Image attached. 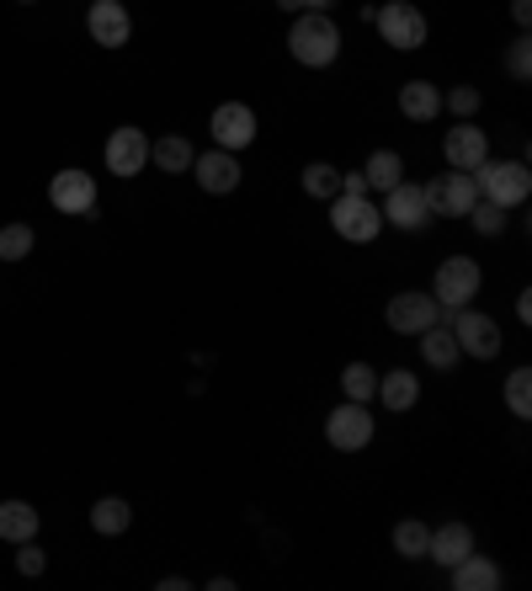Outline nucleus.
<instances>
[{"mask_svg":"<svg viewBox=\"0 0 532 591\" xmlns=\"http://www.w3.org/2000/svg\"><path fill=\"white\" fill-rule=\"evenodd\" d=\"M288 49H293V59H298V65H309V70H325V65H336L341 32H336V22H331L325 11H304V17L293 22Z\"/></svg>","mask_w":532,"mask_h":591,"instance_id":"1","label":"nucleus"},{"mask_svg":"<svg viewBox=\"0 0 532 591\" xmlns=\"http://www.w3.org/2000/svg\"><path fill=\"white\" fill-rule=\"evenodd\" d=\"M469 176H474L480 197L501 203V208H516V203H528V193H532V171L522 160H490V155H484Z\"/></svg>","mask_w":532,"mask_h":591,"instance_id":"2","label":"nucleus"},{"mask_svg":"<svg viewBox=\"0 0 532 591\" xmlns=\"http://www.w3.org/2000/svg\"><path fill=\"white\" fill-rule=\"evenodd\" d=\"M331 224H336L341 240H352V246H367V240H378V229H384V214L373 208V197H367V193H336V197H331Z\"/></svg>","mask_w":532,"mask_h":591,"instance_id":"3","label":"nucleus"},{"mask_svg":"<svg viewBox=\"0 0 532 591\" xmlns=\"http://www.w3.org/2000/svg\"><path fill=\"white\" fill-rule=\"evenodd\" d=\"M474 294H480V262H474V256H447V262L436 267L432 298L442 309H463V304H474Z\"/></svg>","mask_w":532,"mask_h":591,"instance_id":"4","label":"nucleus"},{"mask_svg":"<svg viewBox=\"0 0 532 591\" xmlns=\"http://www.w3.org/2000/svg\"><path fill=\"white\" fill-rule=\"evenodd\" d=\"M373 22H378V32H384L388 49H400V53H411V49L426 43V17L415 11L411 0H384Z\"/></svg>","mask_w":532,"mask_h":591,"instance_id":"5","label":"nucleus"},{"mask_svg":"<svg viewBox=\"0 0 532 591\" xmlns=\"http://www.w3.org/2000/svg\"><path fill=\"white\" fill-rule=\"evenodd\" d=\"M325 437H331V447H341V453H363V447L373 443V416H367L363 400L336 405L331 421H325Z\"/></svg>","mask_w":532,"mask_h":591,"instance_id":"6","label":"nucleus"},{"mask_svg":"<svg viewBox=\"0 0 532 591\" xmlns=\"http://www.w3.org/2000/svg\"><path fill=\"white\" fill-rule=\"evenodd\" d=\"M421 193H426V208H432V214H447V219H463V214L480 203V187H474V176L469 171L436 176L432 187H421Z\"/></svg>","mask_w":532,"mask_h":591,"instance_id":"7","label":"nucleus"},{"mask_svg":"<svg viewBox=\"0 0 532 591\" xmlns=\"http://www.w3.org/2000/svg\"><path fill=\"white\" fill-rule=\"evenodd\" d=\"M453 336H459V352H469V357H495L501 352V325L490 315H474L469 304L453 309Z\"/></svg>","mask_w":532,"mask_h":591,"instance_id":"8","label":"nucleus"},{"mask_svg":"<svg viewBox=\"0 0 532 591\" xmlns=\"http://www.w3.org/2000/svg\"><path fill=\"white\" fill-rule=\"evenodd\" d=\"M49 197L59 214H80V219H91V208H97V181L80 171V166H70V171H59L49 181Z\"/></svg>","mask_w":532,"mask_h":591,"instance_id":"9","label":"nucleus"},{"mask_svg":"<svg viewBox=\"0 0 532 591\" xmlns=\"http://www.w3.org/2000/svg\"><path fill=\"white\" fill-rule=\"evenodd\" d=\"M384 224H394V229H426L432 224V208H426V193L421 187H411V181H400V187H388L384 197Z\"/></svg>","mask_w":532,"mask_h":591,"instance_id":"10","label":"nucleus"},{"mask_svg":"<svg viewBox=\"0 0 532 591\" xmlns=\"http://www.w3.org/2000/svg\"><path fill=\"white\" fill-rule=\"evenodd\" d=\"M442 321V304L432 294H394L388 298V325L400 331V336H421L426 325Z\"/></svg>","mask_w":532,"mask_h":591,"instance_id":"11","label":"nucleus"},{"mask_svg":"<svg viewBox=\"0 0 532 591\" xmlns=\"http://www.w3.org/2000/svg\"><path fill=\"white\" fill-rule=\"evenodd\" d=\"M149 166V139H145V128H118L112 139H107V171L112 176H139Z\"/></svg>","mask_w":532,"mask_h":591,"instance_id":"12","label":"nucleus"},{"mask_svg":"<svg viewBox=\"0 0 532 591\" xmlns=\"http://www.w3.org/2000/svg\"><path fill=\"white\" fill-rule=\"evenodd\" d=\"M86 27H91V43H101V49H122L134 38V22H128V6L122 0H97Z\"/></svg>","mask_w":532,"mask_h":591,"instance_id":"13","label":"nucleus"},{"mask_svg":"<svg viewBox=\"0 0 532 591\" xmlns=\"http://www.w3.org/2000/svg\"><path fill=\"white\" fill-rule=\"evenodd\" d=\"M442 155H447V166H453V171H474L484 155H490V139H484V128H474L469 118H463L459 128H447Z\"/></svg>","mask_w":532,"mask_h":591,"instance_id":"14","label":"nucleus"},{"mask_svg":"<svg viewBox=\"0 0 532 591\" xmlns=\"http://www.w3.org/2000/svg\"><path fill=\"white\" fill-rule=\"evenodd\" d=\"M214 139H218V149H245L256 139V112L245 101H224L214 112Z\"/></svg>","mask_w":532,"mask_h":591,"instance_id":"15","label":"nucleus"},{"mask_svg":"<svg viewBox=\"0 0 532 591\" xmlns=\"http://www.w3.org/2000/svg\"><path fill=\"white\" fill-rule=\"evenodd\" d=\"M193 176L203 181V193H235L240 187V160H235V149H214V155H203L193 160Z\"/></svg>","mask_w":532,"mask_h":591,"instance_id":"16","label":"nucleus"},{"mask_svg":"<svg viewBox=\"0 0 532 591\" xmlns=\"http://www.w3.org/2000/svg\"><path fill=\"white\" fill-rule=\"evenodd\" d=\"M469 549H474V528H463V522H447V528H436L432 543H426V554H432L436 565H459Z\"/></svg>","mask_w":532,"mask_h":591,"instance_id":"17","label":"nucleus"},{"mask_svg":"<svg viewBox=\"0 0 532 591\" xmlns=\"http://www.w3.org/2000/svg\"><path fill=\"white\" fill-rule=\"evenodd\" d=\"M400 112L415 118V124H432L436 112H442V91H436L432 80H405L400 86Z\"/></svg>","mask_w":532,"mask_h":591,"instance_id":"18","label":"nucleus"},{"mask_svg":"<svg viewBox=\"0 0 532 591\" xmlns=\"http://www.w3.org/2000/svg\"><path fill=\"white\" fill-rule=\"evenodd\" d=\"M447 570H453V587H459V591H495V587H501V570L490 565L484 554H474V549L463 554L459 565H447Z\"/></svg>","mask_w":532,"mask_h":591,"instance_id":"19","label":"nucleus"},{"mask_svg":"<svg viewBox=\"0 0 532 591\" xmlns=\"http://www.w3.org/2000/svg\"><path fill=\"white\" fill-rule=\"evenodd\" d=\"M421 357L432 363V368H453L459 363V336H453V325H426L421 331Z\"/></svg>","mask_w":532,"mask_h":591,"instance_id":"20","label":"nucleus"},{"mask_svg":"<svg viewBox=\"0 0 532 591\" xmlns=\"http://www.w3.org/2000/svg\"><path fill=\"white\" fill-rule=\"evenodd\" d=\"M0 539L6 543L38 539V512H32L27 501H0Z\"/></svg>","mask_w":532,"mask_h":591,"instance_id":"21","label":"nucleus"},{"mask_svg":"<svg viewBox=\"0 0 532 591\" xmlns=\"http://www.w3.org/2000/svg\"><path fill=\"white\" fill-rule=\"evenodd\" d=\"M128 522H134V506H128L122 495H101L97 506H91V528H97L101 539H118V533H128Z\"/></svg>","mask_w":532,"mask_h":591,"instance_id":"22","label":"nucleus"},{"mask_svg":"<svg viewBox=\"0 0 532 591\" xmlns=\"http://www.w3.org/2000/svg\"><path fill=\"white\" fill-rule=\"evenodd\" d=\"M378 400H384L388 411H411L415 400H421V384H415L411 368H394L378 378Z\"/></svg>","mask_w":532,"mask_h":591,"instance_id":"23","label":"nucleus"},{"mask_svg":"<svg viewBox=\"0 0 532 591\" xmlns=\"http://www.w3.org/2000/svg\"><path fill=\"white\" fill-rule=\"evenodd\" d=\"M367 187H378V193H388V187H400L405 181V160L394 155V149H373L367 155Z\"/></svg>","mask_w":532,"mask_h":591,"instance_id":"24","label":"nucleus"},{"mask_svg":"<svg viewBox=\"0 0 532 591\" xmlns=\"http://www.w3.org/2000/svg\"><path fill=\"white\" fill-rule=\"evenodd\" d=\"M149 160H155V166H160V171H193V145H187V139H176V134H170V139H160V145H149Z\"/></svg>","mask_w":532,"mask_h":591,"instance_id":"25","label":"nucleus"},{"mask_svg":"<svg viewBox=\"0 0 532 591\" xmlns=\"http://www.w3.org/2000/svg\"><path fill=\"white\" fill-rule=\"evenodd\" d=\"M304 193H309V197H325V203H331V197L341 193V171L331 166V160H315V166H304Z\"/></svg>","mask_w":532,"mask_h":591,"instance_id":"26","label":"nucleus"},{"mask_svg":"<svg viewBox=\"0 0 532 591\" xmlns=\"http://www.w3.org/2000/svg\"><path fill=\"white\" fill-rule=\"evenodd\" d=\"M426 543H432V528H426V522H400V528H394V549H400L405 560H426Z\"/></svg>","mask_w":532,"mask_h":591,"instance_id":"27","label":"nucleus"},{"mask_svg":"<svg viewBox=\"0 0 532 591\" xmlns=\"http://www.w3.org/2000/svg\"><path fill=\"white\" fill-rule=\"evenodd\" d=\"M22 256H32V229L27 224H6L0 229V262H22Z\"/></svg>","mask_w":532,"mask_h":591,"instance_id":"28","label":"nucleus"},{"mask_svg":"<svg viewBox=\"0 0 532 591\" xmlns=\"http://www.w3.org/2000/svg\"><path fill=\"white\" fill-rule=\"evenodd\" d=\"M463 219L474 224L480 235H501V224H506V208H501V203H490V197H480V203H474Z\"/></svg>","mask_w":532,"mask_h":591,"instance_id":"29","label":"nucleus"},{"mask_svg":"<svg viewBox=\"0 0 532 591\" xmlns=\"http://www.w3.org/2000/svg\"><path fill=\"white\" fill-rule=\"evenodd\" d=\"M506 405H511V411H516L522 421L532 416V373H528V368H516V373L506 378Z\"/></svg>","mask_w":532,"mask_h":591,"instance_id":"30","label":"nucleus"},{"mask_svg":"<svg viewBox=\"0 0 532 591\" xmlns=\"http://www.w3.org/2000/svg\"><path fill=\"white\" fill-rule=\"evenodd\" d=\"M341 390H346V400H373L378 378H373V368H367V363H352V368L341 373Z\"/></svg>","mask_w":532,"mask_h":591,"instance_id":"31","label":"nucleus"},{"mask_svg":"<svg viewBox=\"0 0 532 591\" xmlns=\"http://www.w3.org/2000/svg\"><path fill=\"white\" fill-rule=\"evenodd\" d=\"M447 107H453V118H474V112H480V91H474V86H453V91H447Z\"/></svg>","mask_w":532,"mask_h":591,"instance_id":"32","label":"nucleus"},{"mask_svg":"<svg viewBox=\"0 0 532 591\" xmlns=\"http://www.w3.org/2000/svg\"><path fill=\"white\" fill-rule=\"evenodd\" d=\"M506 70L516 75V80H528V75H532V43H528V38H516V43H511Z\"/></svg>","mask_w":532,"mask_h":591,"instance_id":"33","label":"nucleus"},{"mask_svg":"<svg viewBox=\"0 0 532 591\" xmlns=\"http://www.w3.org/2000/svg\"><path fill=\"white\" fill-rule=\"evenodd\" d=\"M43 565H49V554H43L38 543L27 539V543H22V554H17V570H22V575H43Z\"/></svg>","mask_w":532,"mask_h":591,"instance_id":"34","label":"nucleus"},{"mask_svg":"<svg viewBox=\"0 0 532 591\" xmlns=\"http://www.w3.org/2000/svg\"><path fill=\"white\" fill-rule=\"evenodd\" d=\"M341 193H367V176H363V171L341 176Z\"/></svg>","mask_w":532,"mask_h":591,"instance_id":"35","label":"nucleus"},{"mask_svg":"<svg viewBox=\"0 0 532 591\" xmlns=\"http://www.w3.org/2000/svg\"><path fill=\"white\" fill-rule=\"evenodd\" d=\"M511 17L528 27V22H532V0H511Z\"/></svg>","mask_w":532,"mask_h":591,"instance_id":"36","label":"nucleus"},{"mask_svg":"<svg viewBox=\"0 0 532 591\" xmlns=\"http://www.w3.org/2000/svg\"><path fill=\"white\" fill-rule=\"evenodd\" d=\"M187 587H193L187 575H166V581H160V591H187Z\"/></svg>","mask_w":532,"mask_h":591,"instance_id":"37","label":"nucleus"},{"mask_svg":"<svg viewBox=\"0 0 532 591\" xmlns=\"http://www.w3.org/2000/svg\"><path fill=\"white\" fill-rule=\"evenodd\" d=\"M304 6H309V11H331L336 0H304Z\"/></svg>","mask_w":532,"mask_h":591,"instance_id":"38","label":"nucleus"},{"mask_svg":"<svg viewBox=\"0 0 532 591\" xmlns=\"http://www.w3.org/2000/svg\"><path fill=\"white\" fill-rule=\"evenodd\" d=\"M277 6H283V11H304V0H277Z\"/></svg>","mask_w":532,"mask_h":591,"instance_id":"39","label":"nucleus"},{"mask_svg":"<svg viewBox=\"0 0 532 591\" xmlns=\"http://www.w3.org/2000/svg\"><path fill=\"white\" fill-rule=\"evenodd\" d=\"M27 6H32V0H27Z\"/></svg>","mask_w":532,"mask_h":591,"instance_id":"40","label":"nucleus"}]
</instances>
